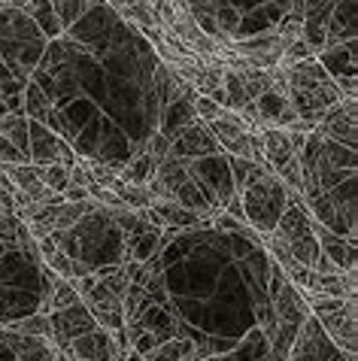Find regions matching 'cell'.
<instances>
[{
	"mask_svg": "<svg viewBox=\"0 0 358 361\" xmlns=\"http://www.w3.org/2000/svg\"><path fill=\"white\" fill-rule=\"evenodd\" d=\"M271 234L280 240L288 252H292V258L297 264L313 270V264L319 262L322 249H319V240H316V234H313V219L304 209L301 195H288V204H285L280 222H276V228L271 231Z\"/></svg>",
	"mask_w": 358,
	"mask_h": 361,
	"instance_id": "1",
	"label": "cell"
},
{
	"mask_svg": "<svg viewBox=\"0 0 358 361\" xmlns=\"http://www.w3.org/2000/svg\"><path fill=\"white\" fill-rule=\"evenodd\" d=\"M240 204H243V222L249 225L258 237H264L280 222L283 209L288 204V192L280 179H276V173H267L258 179V183L243 188Z\"/></svg>",
	"mask_w": 358,
	"mask_h": 361,
	"instance_id": "2",
	"label": "cell"
},
{
	"mask_svg": "<svg viewBox=\"0 0 358 361\" xmlns=\"http://www.w3.org/2000/svg\"><path fill=\"white\" fill-rule=\"evenodd\" d=\"M79 300L85 304V310L94 316L97 328H106V331H122L125 328V310H122V300H118L109 288L97 279V274H85L73 279Z\"/></svg>",
	"mask_w": 358,
	"mask_h": 361,
	"instance_id": "3",
	"label": "cell"
},
{
	"mask_svg": "<svg viewBox=\"0 0 358 361\" xmlns=\"http://www.w3.org/2000/svg\"><path fill=\"white\" fill-rule=\"evenodd\" d=\"M49 325H52L49 343H52V349H61V353L70 349V343L76 337H82V334H88V331L97 328L94 316L85 310L82 300L73 304V307H67V310H58V313H49Z\"/></svg>",
	"mask_w": 358,
	"mask_h": 361,
	"instance_id": "4",
	"label": "cell"
},
{
	"mask_svg": "<svg viewBox=\"0 0 358 361\" xmlns=\"http://www.w3.org/2000/svg\"><path fill=\"white\" fill-rule=\"evenodd\" d=\"M358 113H355V97H343L340 104H334L328 113L316 122V131L331 143H340L346 149L358 146Z\"/></svg>",
	"mask_w": 358,
	"mask_h": 361,
	"instance_id": "5",
	"label": "cell"
},
{
	"mask_svg": "<svg viewBox=\"0 0 358 361\" xmlns=\"http://www.w3.org/2000/svg\"><path fill=\"white\" fill-rule=\"evenodd\" d=\"M340 349L331 343V337L322 331L319 319L316 316H307L301 322V331H297L292 349H288V358L285 361H331Z\"/></svg>",
	"mask_w": 358,
	"mask_h": 361,
	"instance_id": "6",
	"label": "cell"
},
{
	"mask_svg": "<svg viewBox=\"0 0 358 361\" xmlns=\"http://www.w3.org/2000/svg\"><path fill=\"white\" fill-rule=\"evenodd\" d=\"M319 319V325L328 337H331V343L340 349L346 358H355V319H358V304L355 298H346L340 310H331V313L325 316H316Z\"/></svg>",
	"mask_w": 358,
	"mask_h": 361,
	"instance_id": "7",
	"label": "cell"
},
{
	"mask_svg": "<svg viewBox=\"0 0 358 361\" xmlns=\"http://www.w3.org/2000/svg\"><path fill=\"white\" fill-rule=\"evenodd\" d=\"M171 155L185 158V161H197V158L206 155H218V143L204 122H192L171 140Z\"/></svg>",
	"mask_w": 358,
	"mask_h": 361,
	"instance_id": "8",
	"label": "cell"
},
{
	"mask_svg": "<svg viewBox=\"0 0 358 361\" xmlns=\"http://www.w3.org/2000/svg\"><path fill=\"white\" fill-rule=\"evenodd\" d=\"M58 353H61V349H58ZM67 355L76 358V361H116L118 355H125V353L118 349L113 331L94 328V331H88V334L76 337L70 343V349H67Z\"/></svg>",
	"mask_w": 358,
	"mask_h": 361,
	"instance_id": "9",
	"label": "cell"
},
{
	"mask_svg": "<svg viewBox=\"0 0 358 361\" xmlns=\"http://www.w3.org/2000/svg\"><path fill=\"white\" fill-rule=\"evenodd\" d=\"M252 106H255V116H258V122H261V128H288L297 118L292 104H288V97L273 92V88L258 94L252 100Z\"/></svg>",
	"mask_w": 358,
	"mask_h": 361,
	"instance_id": "10",
	"label": "cell"
},
{
	"mask_svg": "<svg viewBox=\"0 0 358 361\" xmlns=\"http://www.w3.org/2000/svg\"><path fill=\"white\" fill-rule=\"evenodd\" d=\"M113 22H116V13L109 9L106 4H97V6H92L88 13L79 18V22L73 25V27H67L70 31V37L73 39H79V46H97L101 43V37L113 27Z\"/></svg>",
	"mask_w": 358,
	"mask_h": 361,
	"instance_id": "11",
	"label": "cell"
},
{
	"mask_svg": "<svg viewBox=\"0 0 358 361\" xmlns=\"http://www.w3.org/2000/svg\"><path fill=\"white\" fill-rule=\"evenodd\" d=\"M258 140H261V152H264V164L273 170L285 167L292 158L297 155V146H295V137L283 131V128H264L261 134H258Z\"/></svg>",
	"mask_w": 358,
	"mask_h": 361,
	"instance_id": "12",
	"label": "cell"
},
{
	"mask_svg": "<svg viewBox=\"0 0 358 361\" xmlns=\"http://www.w3.org/2000/svg\"><path fill=\"white\" fill-rule=\"evenodd\" d=\"M313 234L316 240H319V249L322 255H328L331 262L343 270V274H350V270H355V243L352 240H343L340 234H334V231H328L325 225L313 222Z\"/></svg>",
	"mask_w": 358,
	"mask_h": 361,
	"instance_id": "13",
	"label": "cell"
},
{
	"mask_svg": "<svg viewBox=\"0 0 358 361\" xmlns=\"http://www.w3.org/2000/svg\"><path fill=\"white\" fill-rule=\"evenodd\" d=\"M355 55H358L355 39H346L340 46H325L316 61L325 67V73L331 79H343V76H355Z\"/></svg>",
	"mask_w": 358,
	"mask_h": 361,
	"instance_id": "14",
	"label": "cell"
},
{
	"mask_svg": "<svg viewBox=\"0 0 358 361\" xmlns=\"http://www.w3.org/2000/svg\"><path fill=\"white\" fill-rule=\"evenodd\" d=\"M27 134H31V146H27V155H31V164H61L58 161V149H61V137H55L46 125L31 122L27 118Z\"/></svg>",
	"mask_w": 358,
	"mask_h": 361,
	"instance_id": "15",
	"label": "cell"
},
{
	"mask_svg": "<svg viewBox=\"0 0 358 361\" xmlns=\"http://www.w3.org/2000/svg\"><path fill=\"white\" fill-rule=\"evenodd\" d=\"M149 209H152V213L164 222V231L167 228L179 231V228H201V225H206L204 216H197V213H192V209L179 207L176 200H167V197H155L152 204H149Z\"/></svg>",
	"mask_w": 358,
	"mask_h": 361,
	"instance_id": "16",
	"label": "cell"
},
{
	"mask_svg": "<svg viewBox=\"0 0 358 361\" xmlns=\"http://www.w3.org/2000/svg\"><path fill=\"white\" fill-rule=\"evenodd\" d=\"M195 358H204V353L197 349V340L192 337H171L146 355V361H195Z\"/></svg>",
	"mask_w": 358,
	"mask_h": 361,
	"instance_id": "17",
	"label": "cell"
},
{
	"mask_svg": "<svg viewBox=\"0 0 358 361\" xmlns=\"http://www.w3.org/2000/svg\"><path fill=\"white\" fill-rule=\"evenodd\" d=\"M285 76H288V88H319V85L331 82V76L325 73V67L316 61V58L285 67Z\"/></svg>",
	"mask_w": 358,
	"mask_h": 361,
	"instance_id": "18",
	"label": "cell"
},
{
	"mask_svg": "<svg viewBox=\"0 0 358 361\" xmlns=\"http://www.w3.org/2000/svg\"><path fill=\"white\" fill-rule=\"evenodd\" d=\"M22 97H25V106H22L25 118H31V122H39V125H43L46 118H49V113H52V109L58 106V104H52V100H49V94L34 82V79H27V82H25Z\"/></svg>",
	"mask_w": 358,
	"mask_h": 361,
	"instance_id": "19",
	"label": "cell"
},
{
	"mask_svg": "<svg viewBox=\"0 0 358 361\" xmlns=\"http://www.w3.org/2000/svg\"><path fill=\"white\" fill-rule=\"evenodd\" d=\"M195 122V109H192V97H179V100H173L171 106L164 109V122H161V131L167 140H173L183 128H188Z\"/></svg>",
	"mask_w": 358,
	"mask_h": 361,
	"instance_id": "20",
	"label": "cell"
},
{
	"mask_svg": "<svg viewBox=\"0 0 358 361\" xmlns=\"http://www.w3.org/2000/svg\"><path fill=\"white\" fill-rule=\"evenodd\" d=\"M158 246H161V231L158 228H149L143 234H134V237H125V262H149Z\"/></svg>",
	"mask_w": 358,
	"mask_h": 361,
	"instance_id": "21",
	"label": "cell"
},
{
	"mask_svg": "<svg viewBox=\"0 0 358 361\" xmlns=\"http://www.w3.org/2000/svg\"><path fill=\"white\" fill-rule=\"evenodd\" d=\"M155 167H158L155 158L146 155V152H140L131 164H122V167H118L116 176L122 179V183H131V185H149V179L155 176Z\"/></svg>",
	"mask_w": 358,
	"mask_h": 361,
	"instance_id": "22",
	"label": "cell"
},
{
	"mask_svg": "<svg viewBox=\"0 0 358 361\" xmlns=\"http://www.w3.org/2000/svg\"><path fill=\"white\" fill-rule=\"evenodd\" d=\"M9 331H16V334H22V337H37V340H49L52 337V325H49V313H31V316H25V319H16V322H9L6 325Z\"/></svg>",
	"mask_w": 358,
	"mask_h": 361,
	"instance_id": "23",
	"label": "cell"
},
{
	"mask_svg": "<svg viewBox=\"0 0 358 361\" xmlns=\"http://www.w3.org/2000/svg\"><path fill=\"white\" fill-rule=\"evenodd\" d=\"M0 134H4L16 149H22V152L27 155V146H31V134H27V118H25V116H16V113L4 116V118H0ZM27 158H31V155H27Z\"/></svg>",
	"mask_w": 358,
	"mask_h": 361,
	"instance_id": "24",
	"label": "cell"
},
{
	"mask_svg": "<svg viewBox=\"0 0 358 361\" xmlns=\"http://www.w3.org/2000/svg\"><path fill=\"white\" fill-rule=\"evenodd\" d=\"M97 4H101V0H52V9L58 16V22H61V27L67 31V27H73L79 18Z\"/></svg>",
	"mask_w": 358,
	"mask_h": 361,
	"instance_id": "25",
	"label": "cell"
},
{
	"mask_svg": "<svg viewBox=\"0 0 358 361\" xmlns=\"http://www.w3.org/2000/svg\"><path fill=\"white\" fill-rule=\"evenodd\" d=\"M37 179L49 188V192L64 195L67 185H70V167H64V164H43L39 167L37 164Z\"/></svg>",
	"mask_w": 358,
	"mask_h": 361,
	"instance_id": "26",
	"label": "cell"
},
{
	"mask_svg": "<svg viewBox=\"0 0 358 361\" xmlns=\"http://www.w3.org/2000/svg\"><path fill=\"white\" fill-rule=\"evenodd\" d=\"M301 31H304V13H297V9H288V13L276 18V25H273V34L283 39V46L301 39Z\"/></svg>",
	"mask_w": 358,
	"mask_h": 361,
	"instance_id": "27",
	"label": "cell"
},
{
	"mask_svg": "<svg viewBox=\"0 0 358 361\" xmlns=\"http://www.w3.org/2000/svg\"><path fill=\"white\" fill-rule=\"evenodd\" d=\"M240 82H243L246 100L252 104L258 94H264L267 88H271V70H255V67H249V70H243V73H240Z\"/></svg>",
	"mask_w": 358,
	"mask_h": 361,
	"instance_id": "28",
	"label": "cell"
},
{
	"mask_svg": "<svg viewBox=\"0 0 358 361\" xmlns=\"http://www.w3.org/2000/svg\"><path fill=\"white\" fill-rule=\"evenodd\" d=\"M118 200H122L125 207H131V209H146L149 204H152V195H149V188L146 185H131V183H125L122 188H118Z\"/></svg>",
	"mask_w": 358,
	"mask_h": 361,
	"instance_id": "29",
	"label": "cell"
},
{
	"mask_svg": "<svg viewBox=\"0 0 358 361\" xmlns=\"http://www.w3.org/2000/svg\"><path fill=\"white\" fill-rule=\"evenodd\" d=\"M316 58V52L310 46L304 43V39H295V43L283 46V58H280V67H292V64H301V61H310Z\"/></svg>",
	"mask_w": 358,
	"mask_h": 361,
	"instance_id": "30",
	"label": "cell"
},
{
	"mask_svg": "<svg viewBox=\"0 0 358 361\" xmlns=\"http://www.w3.org/2000/svg\"><path fill=\"white\" fill-rule=\"evenodd\" d=\"M192 109H195V118H201L204 125H210L213 118L222 116V106H218L213 97H206V94H195L192 97Z\"/></svg>",
	"mask_w": 358,
	"mask_h": 361,
	"instance_id": "31",
	"label": "cell"
},
{
	"mask_svg": "<svg viewBox=\"0 0 358 361\" xmlns=\"http://www.w3.org/2000/svg\"><path fill=\"white\" fill-rule=\"evenodd\" d=\"M213 18H216L218 31H222L225 37H231V39H234V34H237V27H240V18H243V16L237 13L234 6H225V4H222V6L216 9V16H213Z\"/></svg>",
	"mask_w": 358,
	"mask_h": 361,
	"instance_id": "32",
	"label": "cell"
},
{
	"mask_svg": "<svg viewBox=\"0 0 358 361\" xmlns=\"http://www.w3.org/2000/svg\"><path fill=\"white\" fill-rule=\"evenodd\" d=\"M4 164H31V158H27L22 149H16L4 134H0V167Z\"/></svg>",
	"mask_w": 358,
	"mask_h": 361,
	"instance_id": "33",
	"label": "cell"
},
{
	"mask_svg": "<svg viewBox=\"0 0 358 361\" xmlns=\"http://www.w3.org/2000/svg\"><path fill=\"white\" fill-rule=\"evenodd\" d=\"M146 155H152L155 161H161V158L171 155V140H167L161 131H155L152 137H149V149H146Z\"/></svg>",
	"mask_w": 358,
	"mask_h": 361,
	"instance_id": "34",
	"label": "cell"
},
{
	"mask_svg": "<svg viewBox=\"0 0 358 361\" xmlns=\"http://www.w3.org/2000/svg\"><path fill=\"white\" fill-rule=\"evenodd\" d=\"M70 185H82V188L92 185V173H88V164L79 161L76 167H70Z\"/></svg>",
	"mask_w": 358,
	"mask_h": 361,
	"instance_id": "35",
	"label": "cell"
},
{
	"mask_svg": "<svg viewBox=\"0 0 358 361\" xmlns=\"http://www.w3.org/2000/svg\"><path fill=\"white\" fill-rule=\"evenodd\" d=\"M64 200H73V204H79V200H88V188H82V185H67Z\"/></svg>",
	"mask_w": 358,
	"mask_h": 361,
	"instance_id": "36",
	"label": "cell"
},
{
	"mask_svg": "<svg viewBox=\"0 0 358 361\" xmlns=\"http://www.w3.org/2000/svg\"><path fill=\"white\" fill-rule=\"evenodd\" d=\"M0 4H4L6 9H22V13L27 9V0H0Z\"/></svg>",
	"mask_w": 358,
	"mask_h": 361,
	"instance_id": "37",
	"label": "cell"
},
{
	"mask_svg": "<svg viewBox=\"0 0 358 361\" xmlns=\"http://www.w3.org/2000/svg\"><path fill=\"white\" fill-rule=\"evenodd\" d=\"M0 361H16V353L4 343V340H0Z\"/></svg>",
	"mask_w": 358,
	"mask_h": 361,
	"instance_id": "38",
	"label": "cell"
},
{
	"mask_svg": "<svg viewBox=\"0 0 358 361\" xmlns=\"http://www.w3.org/2000/svg\"><path fill=\"white\" fill-rule=\"evenodd\" d=\"M125 361H146L140 353H134V349H128V353H125Z\"/></svg>",
	"mask_w": 358,
	"mask_h": 361,
	"instance_id": "39",
	"label": "cell"
},
{
	"mask_svg": "<svg viewBox=\"0 0 358 361\" xmlns=\"http://www.w3.org/2000/svg\"><path fill=\"white\" fill-rule=\"evenodd\" d=\"M6 79H13V76H9V70H6L4 64H0V82H6Z\"/></svg>",
	"mask_w": 358,
	"mask_h": 361,
	"instance_id": "40",
	"label": "cell"
},
{
	"mask_svg": "<svg viewBox=\"0 0 358 361\" xmlns=\"http://www.w3.org/2000/svg\"><path fill=\"white\" fill-rule=\"evenodd\" d=\"M4 116H9V109H6V100L0 97V118H4Z\"/></svg>",
	"mask_w": 358,
	"mask_h": 361,
	"instance_id": "41",
	"label": "cell"
},
{
	"mask_svg": "<svg viewBox=\"0 0 358 361\" xmlns=\"http://www.w3.org/2000/svg\"><path fill=\"white\" fill-rule=\"evenodd\" d=\"M122 6H134V4H143V0H118Z\"/></svg>",
	"mask_w": 358,
	"mask_h": 361,
	"instance_id": "42",
	"label": "cell"
},
{
	"mask_svg": "<svg viewBox=\"0 0 358 361\" xmlns=\"http://www.w3.org/2000/svg\"><path fill=\"white\" fill-rule=\"evenodd\" d=\"M331 361H355V358H346V355H343V353H337V355H334V358H331Z\"/></svg>",
	"mask_w": 358,
	"mask_h": 361,
	"instance_id": "43",
	"label": "cell"
},
{
	"mask_svg": "<svg viewBox=\"0 0 358 361\" xmlns=\"http://www.w3.org/2000/svg\"><path fill=\"white\" fill-rule=\"evenodd\" d=\"M4 252H6V249H4V243H0V255H4Z\"/></svg>",
	"mask_w": 358,
	"mask_h": 361,
	"instance_id": "44",
	"label": "cell"
},
{
	"mask_svg": "<svg viewBox=\"0 0 358 361\" xmlns=\"http://www.w3.org/2000/svg\"><path fill=\"white\" fill-rule=\"evenodd\" d=\"M116 361H125V355H118V358H116Z\"/></svg>",
	"mask_w": 358,
	"mask_h": 361,
	"instance_id": "45",
	"label": "cell"
}]
</instances>
